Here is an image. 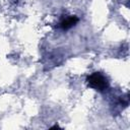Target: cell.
<instances>
[{
	"label": "cell",
	"instance_id": "6da1fadb",
	"mask_svg": "<svg viewBox=\"0 0 130 130\" xmlns=\"http://www.w3.org/2000/svg\"><path fill=\"white\" fill-rule=\"evenodd\" d=\"M86 82H87L88 86H90L91 88L99 90V91L105 90L109 85L106 76H104L100 72H93L90 75H88L86 78Z\"/></svg>",
	"mask_w": 130,
	"mask_h": 130
},
{
	"label": "cell",
	"instance_id": "7a4b0ae2",
	"mask_svg": "<svg viewBox=\"0 0 130 130\" xmlns=\"http://www.w3.org/2000/svg\"><path fill=\"white\" fill-rule=\"evenodd\" d=\"M78 17L76 16H68L66 18H64L61 22H60V27L64 30H67L69 28H71L72 26H74L77 22H78Z\"/></svg>",
	"mask_w": 130,
	"mask_h": 130
}]
</instances>
